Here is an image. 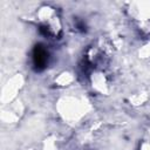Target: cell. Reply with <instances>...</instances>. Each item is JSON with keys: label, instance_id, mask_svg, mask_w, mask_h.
<instances>
[{"label": "cell", "instance_id": "cell-1", "mask_svg": "<svg viewBox=\"0 0 150 150\" xmlns=\"http://www.w3.org/2000/svg\"><path fill=\"white\" fill-rule=\"evenodd\" d=\"M48 62V52L42 45H36L33 49V64L36 70H42L46 68Z\"/></svg>", "mask_w": 150, "mask_h": 150}]
</instances>
